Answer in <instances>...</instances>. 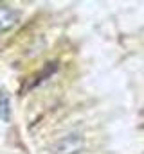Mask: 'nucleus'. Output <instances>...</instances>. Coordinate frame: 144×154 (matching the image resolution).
I'll return each instance as SVG.
<instances>
[{"label": "nucleus", "mask_w": 144, "mask_h": 154, "mask_svg": "<svg viewBox=\"0 0 144 154\" xmlns=\"http://www.w3.org/2000/svg\"><path fill=\"white\" fill-rule=\"evenodd\" d=\"M83 149H85V138L81 134H67L52 143L51 154H79Z\"/></svg>", "instance_id": "nucleus-1"}, {"label": "nucleus", "mask_w": 144, "mask_h": 154, "mask_svg": "<svg viewBox=\"0 0 144 154\" xmlns=\"http://www.w3.org/2000/svg\"><path fill=\"white\" fill-rule=\"evenodd\" d=\"M20 22V11L11 5H0V34L9 32Z\"/></svg>", "instance_id": "nucleus-2"}, {"label": "nucleus", "mask_w": 144, "mask_h": 154, "mask_svg": "<svg viewBox=\"0 0 144 154\" xmlns=\"http://www.w3.org/2000/svg\"><path fill=\"white\" fill-rule=\"evenodd\" d=\"M56 70H58V63H56V61H52V63H47V65H45V66H43V68H41V70H40V72H38L34 77H31V79L27 81V86L24 88V91H27V90H31V88L38 86L41 81L49 79V77L56 72Z\"/></svg>", "instance_id": "nucleus-3"}, {"label": "nucleus", "mask_w": 144, "mask_h": 154, "mask_svg": "<svg viewBox=\"0 0 144 154\" xmlns=\"http://www.w3.org/2000/svg\"><path fill=\"white\" fill-rule=\"evenodd\" d=\"M13 108H11V95L5 88H0V120L11 122Z\"/></svg>", "instance_id": "nucleus-4"}]
</instances>
